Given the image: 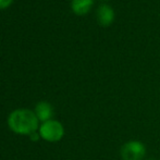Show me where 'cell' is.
<instances>
[{
    "label": "cell",
    "instance_id": "1",
    "mask_svg": "<svg viewBox=\"0 0 160 160\" xmlns=\"http://www.w3.org/2000/svg\"><path fill=\"white\" fill-rule=\"evenodd\" d=\"M39 120L30 109H15L8 117V127L13 133L30 136L39 128Z\"/></svg>",
    "mask_w": 160,
    "mask_h": 160
},
{
    "label": "cell",
    "instance_id": "2",
    "mask_svg": "<svg viewBox=\"0 0 160 160\" xmlns=\"http://www.w3.org/2000/svg\"><path fill=\"white\" fill-rule=\"evenodd\" d=\"M38 133L44 141L49 143H57L61 141L62 137L64 136V128L61 122L51 119L46 122H42L39 125Z\"/></svg>",
    "mask_w": 160,
    "mask_h": 160
},
{
    "label": "cell",
    "instance_id": "3",
    "mask_svg": "<svg viewBox=\"0 0 160 160\" xmlns=\"http://www.w3.org/2000/svg\"><path fill=\"white\" fill-rule=\"evenodd\" d=\"M120 154L123 160H143L146 156V146L141 141H128L122 145Z\"/></svg>",
    "mask_w": 160,
    "mask_h": 160
},
{
    "label": "cell",
    "instance_id": "4",
    "mask_svg": "<svg viewBox=\"0 0 160 160\" xmlns=\"http://www.w3.org/2000/svg\"><path fill=\"white\" fill-rule=\"evenodd\" d=\"M36 117L39 120V122H46L52 119L53 117V107L48 101H39L35 106L34 109Z\"/></svg>",
    "mask_w": 160,
    "mask_h": 160
},
{
    "label": "cell",
    "instance_id": "5",
    "mask_svg": "<svg viewBox=\"0 0 160 160\" xmlns=\"http://www.w3.org/2000/svg\"><path fill=\"white\" fill-rule=\"evenodd\" d=\"M97 20L101 26H109L114 20V11L108 4H101L97 10Z\"/></svg>",
    "mask_w": 160,
    "mask_h": 160
},
{
    "label": "cell",
    "instance_id": "6",
    "mask_svg": "<svg viewBox=\"0 0 160 160\" xmlns=\"http://www.w3.org/2000/svg\"><path fill=\"white\" fill-rule=\"evenodd\" d=\"M94 4V0H72L71 8L78 15H84L89 12Z\"/></svg>",
    "mask_w": 160,
    "mask_h": 160
},
{
    "label": "cell",
    "instance_id": "7",
    "mask_svg": "<svg viewBox=\"0 0 160 160\" xmlns=\"http://www.w3.org/2000/svg\"><path fill=\"white\" fill-rule=\"evenodd\" d=\"M13 0H0V9H6L12 4Z\"/></svg>",
    "mask_w": 160,
    "mask_h": 160
},
{
    "label": "cell",
    "instance_id": "8",
    "mask_svg": "<svg viewBox=\"0 0 160 160\" xmlns=\"http://www.w3.org/2000/svg\"><path fill=\"white\" fill-rule=\"evenodd\" d=\"M30 138L32 139L33 142H37L38 139L42 138V137H40V135H39V133H38V132H34L33 134L30 135Z\"/></svg>",
    "mask_w": 160,
    "mask_h": 160
},
{
    "label": "cell",
    "instance_id": "9",
    "mask_svg": "<svg viewBox=\"0 0 160 160\" xmlns=\"http://www.w3.org/2000/svg\"><path fill=\"white\" fill-rule=\"evenodd\" d=\"M148 160H156V159H148Z\"/></svg>",
    "mask_w": 160,
    "mask_h": 160
}]
</instances>
